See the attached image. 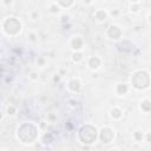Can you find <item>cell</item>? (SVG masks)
Instances as JSON below:
<instances>
[{
    "label": "cell",
    "mask_w": 151,
    "mask_h": 151,
    "mask_svg": "<svg viewBox=\"0 0 151 151\" xmlns=\"http://www.w3.org/2000/svg\"><path fill=\"white\" fill-rule=\"evenodd\" d=\"M2 28L7 35H17L21 31V22L17 18L9 17V18H6V20L4 21Z\"/></svg>",
    "instance_id": "1"
},
{
    "label": "cell",
    "mask_w": 151,
    "mask_h": 151,
    "mask_svg": "<svg viewBox=\"0 0 151 151\" xmlns=\"http://www.w3.org/2000/svg\"><path fill=\"white\" fill-rule=\"evenodd\" d=\"M122 34H123V33H122V29H120V27L117 26V25H111V26L109 27V29H107V35H109V38L112 39V40H118V39H120Z\"/></svg>",
    "instance_id": "2"
},
{
    "label": "cell",
    "mask_w": 151,
    "mask_h": 151,
    "mask_svg": "<svg viewBox=\"0 0 151 151\" xmlns=\"http://www.w3.org/2000/svg\"><path fill=\"white\" fill-rule=\"evenodd\" d=\"M113 136H114V132L110 127H103V130L100 132V139L104 143H110L112 140Z\"/></svg>",
    "instance_id": "3"
},
{
    "label": "cell",
    "mask_w": 151,
    "mask_h": 151,
    "mask_svg": "<svg viewBox=\"0 0 151 151\" xmlns=\"http://www.w3.org/2000/svg\"><path fill=\"white\" fill-rule=\"evenodd\" d=\"M100 65H101V59H100L99 57H97V55L90 57L88 60H87V66H88V68L92 70V71L98 70V68L100 67Z\"/></svg>",
    "instance_id": "4"
},
{
    "label": "cell",
    "mask_w": 151,
    "mask_h": 151,
    "mask_svg": "<svg viewBox=\"0 0 151 151\" xmlns=\"http://www.w3.org/2000/svg\"><path fill=\"white\" fill-rule=\"evenodd\" d=\"M107 12L105 11V9H103V8H99V9H97L96 12H94V19L98 21V22H104L106 19H107Z\"/></svg>",
    "instance_id": "5"
},
{
    "label": "cell",
    "mask_w": 151,
    "mask_h": 151,
    "mask_svg": "<svg viewBox=\"0 0 151 151\" xmlns=\"http://www.w3.org/2000/svg\"><path fill=\"white\" fill-rule=\"evenodd\" d=\"M71 47L73 51H80L83 48V40L79 37H73V39L70 42Z\"/></svg>",
    "instance_id": "6"
},
{
    "label": "cell",
    "mask_w": 151,
    "mask_h": 151,
    "mask_svg": "<svg viewBox=\"0 0 151 151\" xmlns=\"http://www.w3.org/2000/svg\"><path fill=\"white\" fill-rule=\"evenodd\" d=\"M81 87V83L78 80V79H72L68 81V85H67V88L72 92H78Z\"/></svg>",
    "instance_id": "7"
},
{
    "label": "cell",
    "mask_w": 151,
    "mask_h": 151,
    "mask_svg": "<svg viewBox=\"0 0 151 151\" xmlns=\"http://www.w3.org/2000/svg\"><path fill=\"white\" fill-rule=\"evenodd\" d=\"M122 117V111L118 107H114L113 110H111V118L113 119H119Z\"/></svg>",
    "instance_id": "8"
},
{
    "label": "cell",
    "mask_w": 151,
    "mask_h": 151,
    "mask_svg": "<svg viewBox=\"0 0 151 151\" xmlns=\"http://www.w3.org/2000/svg\"><path fill=\"white\" fill-rule=\"evenodd\" d=\"M83 54L79 52V51H76L73 54H72V59H73V61L74 63H80L81 60H83Z\"/></svg>",
    "instance_id": "9"
},
{
    "label": "cell",
    "mask_w": 151,
    "mask_h": 151,
    "mask_svg": "<svg viewBox=\"0 0 151 151\" xmlns=\"http://www.w3.org/2000/svg\"><path fill=\"white\" fill-rule=\"evenodd\" d=\"M57 1H58L59 6H61V7H70L74 0H57Z\"/></svg>",
    "instance_id": "10"
},
{
    "label": "cell",
    "mask_w": 151,
    "mask_h": 151,
    "mask_svg": "<svg viewBox=\"0 0 151 151\" xmlns=\"http://www.w3.org/2000/svg\"><path fill=\"white\" fill-rule=\"evenodd\" d=\"M118 90H120V92H118V94H125L129 88H127V86H126L125 84H119V85L117 86V90H116V91H118Z\"/></svg>",
    "instance_id": "11"
},
{
    "label": "cell",
    "mask_w": 151,
    "mask_h": 151,
    "mask_svg": "<svg viewBox=\"0 0 151 151\" xmlns=\"http://www.w3.org/2000/svg\"><path fill=\"white\" fill-rule=\"evenodd\" d=\"M50 11H51V13H53V14H58V13L60 12V6L57 5V4H52V5L50 6Z\"/></svg>",
    "instance_id": "12"
},
{
    "label": "cell",
    "mask_w": 151,
    "mask_h": 151,
    "mask_svg": "<svg viewBox=\"0 0 151 151\" xmlns=\"http://www.w3.org/2000/svg\"><path fill=\"white\" fill-rule=\"evenodd\" d=\"M15 113H17V109H15V106H13V105L7 106V114H8V116L13 117V116H15Z\"/></svg>",
    "instance_id": "13"
},
{
    "label": "cell",
    "mask_w": 151,
    "mask_h": 151,
    "mask_svg": "<svg viewBox=\"0 0 151 151\" xmlns=\"http://www.w3.org/2000/svg\"><path fill=\"white\" fill-rule=\"evenodd\" d=\"M29 79H31V80H38V73L32 72L31 76H29Z\"/></svg>",
    "instance_id": "14"
},
{
    "label": "cell",
    "mask_w": 151,
    "mask_h": 151,
    "mask_svg": "<svg viewBox=\"0 0 151 151\" xmlns=\"http://www.w3.org/2000/svg\"><path fill=\"white\" fill-rule=\"evenodd\" d=\"M68 18H70V17H68V15H63V17H61V21H63V22H64V21H65V20H66V21H67V20H68Z\"/></svg>",
    "instance_id": "15"
},
{
    "label": "cell",
    "mask_w": 151,
    "mask_h": 151,
    "mask_svg": "<svg viewBox=\"0 0 151 151\" xmlns=\"http://www.w3.org/2000/svg\"><path fill=\"white\" fill-rule=\"evenodd\" d=\"M13 2V0H4V4L5 5H11Z\"/></svg>",
    "instance_id": "16"
},
{
    "label": "cell",
    "mask_w": 151,
    "mask_h": 151,
    "mask_svg": "<svg viewBox=\"0 0 151 151\" xmlns=\"http://www.w3.org/2000/svg\"><path fill=\"white\" fill-rule=\"evenodd\" d=\"M83 1H84L85 4H87V5H90V4L92 2V0H83Z\"/></svg>",
    "instance_id": "17"
},
{
    "label": "cell",
    "mask_w": 151,
    "mask_h": 151,
    "mask_svg": "<svg viewBox=\"0 0 151 151\" xmlns=\"http://www.w3.org/2000/svg\"><path fill=\"white\" fill-rule=\"evenodd\" d=\"M0 119H2V112H1V110H0Z\"/></svg>",
    "instance_id": "18"
},
{
    "label": "cell",
    "mask_w": 151,
    "mask_h": 151,
    "mask_svg": "<svg viewBox=\"0 0 151 151\" xmlns=\"http://www.w3.org/2000/svg\"><path fill=\"white\" fill-rule=\"evenodd\" d=\"M131 1H132V2H133V4H136V2H138V1H139V0H131Z\"/></svg>",
    "instance_id": "19"
},
{
    "label": "cell",
    "mask_w": 151,
    "mask_h": 151,
    "mask_svg": "<svg viewBox=\"0 0 151 151\" xmlns=\"http://www.w3.org/2000/svg\"><path fill=\"white\" fill-rule=\"evenodd\" d=\"M99 1H101V0H99Z\"/></svg>",
    "instance_id": "20"
}]
</instances>
